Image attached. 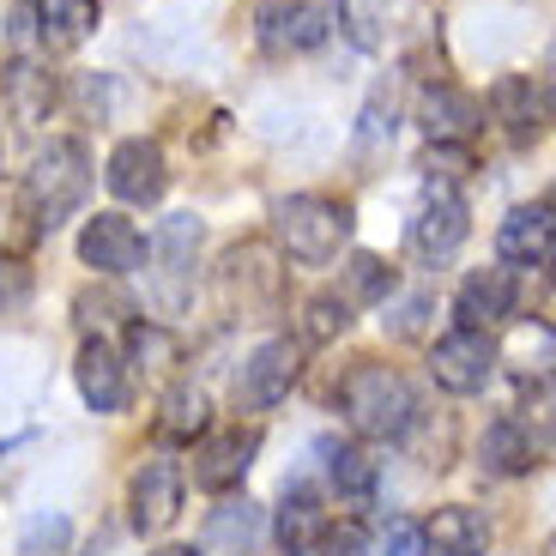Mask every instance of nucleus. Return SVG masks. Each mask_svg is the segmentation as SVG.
Returning a JSON list of instances; mask_svg holds the SVG:
<instances>
[{
	"label": "nucleus",
	"instance_id": "obj_12",
	"mask_svg": "<svg viewBox=\"0 0 556 556\" xmlns=\"http://www.w3.org/2000/svg\"><path fill=\"white\" fill-rule=\"evenodd\" d=\"M490 115L502 122L508 146H532V139L551 127V91H544L539 79L508 73V79H496V91H490Z\"/></svg>",
	"mask_w": 556,
	"mask_h": 556
},
{
	"label": "nucleus",
	"instance_id": "obj_28",
	"mask_svg": "<svg viewBox=\"0 0 556 556\" xmlns=\"http://www.w3.org/2000/svg\"><path fill=\"white\" fill-rule=\"evenodd\" d=\"M320 454H327V478H333L339 496H369L376 490V459L357 442H320Z\"/></svg>",
	"mask_w": 556,
	"mask_h": 556
},
{
	"label": "nucleus",
	"instance_id": "obj_15",
	"mask_svg": "<svg viewBox=\"0 0 556 556\" xmlns=\"http://www.w3.org/2000/svg\"><path fill=\"white\" fill-rule=\"evenodd\" d=\"M417 122L430 134V146H466V139L484 127V103L459 85H430L424 103H417Z\"/></svg>",
	"mask_w": 556,
	"mask_h": 556
},
{
	"label": "nucleus",
	"instance_id": "obj_3",
	"mask_svg": "<svg viewBox=\"0 0 556 556\" xmlns=\"http://www.w3.org/2000/svg\"><path fill=\"white\" fill-rule=\"evenodd\" d=\"M85 188H91V157H85L79 139H49L37 152V164H30V176H25V194H30V206H37L42 230L67 224L73 212H79Z\"/></svg>",
	"mask_w": 556,
	"mask_h": 556
},
{
	"label": "nucleus",
	"instance_id": "obj_6",
	"mask_svg": "<svg viewBox=\"0 0 556 556\" xmlns=\"http://www.w3.org/2000/svg\"><path fill=\"white\" fill-rule=\"evenodd\" d=\"M496 363H502L496 339L472 333V327H454L447 339H435L430 376H435V388H447V393H484L490 376H496Z\"/></svg>",
	"mask_w": 556,
	"mask_h": 556
},
{
	"label": "nucleus",
	"instance_id": "obj_20",
	"mask_svg": "<svg viewBox=\"0 0 556 556\" xmlns=\"http://www.w3.org/2000/svg\"><path fill=\"white\" fill-rule=\"evenodd\" d=\"M218 291H224V303H237V291H242V308H249V303H273V296H278L273 254H266V249H230V254H224V266H218Z\"/></svg>",
	"mask_w": 556,
	"mask_h": 556
},
{
	"label": "nucleus",
	"instance_id": "obj_16",
	"mask_svg": "<svg viewBox=\"0 0 556 556\" xmlns=\"http://www.w3.org/2000/svg\"><path fill=\"white\" fill-rule=\"evenodd\" d=\"M73 376H79V393H85V405H91V412L115 417L127 405V363L115 357L110 339H85L79 363H73Z\"/></svg>",
	"mask_w": 556,
	"mask_h": 556
},
{
	"label": "nucleus",
	"instance_id": "obj_31",
	"mask_svg": "<svg viewBox=\"0 0 556 556\" xmlns=\"http://www.w3.org/2000/svg\"><path fill=\"white\" fill-rule=\"evenodd\" d=\"M73 544V520L67 515H37L18 539V556H67Z\"/></svg>",
	"mask_w": 556,
	"mask_h": 556
},
{
	"label": "nucleus",
	"instance_id": "obj_26",
	"mask_svg": "<svg viewBox=\"0 0 556 556\" xmlns=\"http://www.w3.org/2000/svg\"><path fill=\"white\" fill-rule=\"evenodd\" d=\"M37 237H42V224H37V206H30L25 181H18V188H0V261L30 254Z\"/></svg>",
	"mask_w": 556,
	"mask_h": 556
},
{
	"label": "nucleus",
	"instance_id": "obj_4",
	"mask_svg": "<svg viewBox=\"0 0 556 556\" xmlns=\"http://www.w3.org/2000/svg\"><path fill=\"white\" fill-rule=\"evenodd\" d=\"M194 249H200V218L194 212H176V218L157 224V237H152V261H157V308L164 315H176L181 303H188V291H194Z\"/></svg>",
	"mask_w": 556,
	"mask_h": 556
},
{
	"label": "nucleus",
	"instance_id": "obj_21",
	"mask_svg": "<svg viewBox=\"0 0 556 556\" xmlns=\"http://www.w3.org/2000/svg\"><path fill=\"white\" fill-rule=\"evenodd\" d=\"M484 544H490V527L466 502L435 508V520L424 527V556H484Z\"/></svg>",
	"mask_w": 556,
	"mask_h": 556
},
{
	"label": "nucleus",
	"instance_id": "obj_37",
	"mask_svg": "<svg viewBox=\"0 0 556 556\" xmlns=\"http://www.w3.org/2000/svg\"><path fill=\"white\" fill-rule=\"evenodd\" d=\"M551 273H556V266H551Z\"/></svg>",
	"mask_w": 556,
	"mask_h": 556
},
{
	"label": "nucleus",
	"instance_id": "obj_8",
	"mask_svg": "<svg viewBox=\"0 0 556 556\" xmlns=\"http://www.w3.org/2000/svg\"><path fill=\"white\" fill-rule=\"evenodd\" d=\"M127 520L134 532H169L181 520V466L176 459H146L127 484Z\"/></svg>",
	"mask_w": 556,
	"mask_h": 556
},
{
	"label": "nucleus",
	"instance_id": "obj_24",
	"mask_svg": "<svg viewBox=\"0 0 556 556\" xmlns=\"http://www.w3.org/2000/svg\"><path fill=\"white\" fill-rule=\"evenodd\" d=\"M212 430V400L200 388H169L164 393V405H157V435L164 442H200V435Z\"/></svg>",
	"mask_w": 556,
	"mask_h": 556
},
{
	"label": "nucleus",
	"instance_id": "obj_10",
	"mask_svg": "<svg viewBox=\"0 0 556 556\" xmlns=\"http://www.w3.org/2000/svg\"><path fill=\"white\" fill-rule=\"evenodd\" d=\"M254 454H261V430H218V435L206 430L194 447V484L212 490V496H230L249 478Z\"/></svg>",
	"mask_w": 556,
	"mask_h": 556
},
{
	"label": "nucleus",
	"instance_id": "obj_19",
	"mask_svg": "<svg viewBox=\"0 0 556 556\" xmlns=\"http://www.w3.org/2000/svg\"><path fill=\"white\" fill-rule=\"evenodd\" d=\"M0 98H7V115L25 127L49 122V110H55V73L42 67V61L18 55L0 67Z\"/></svg>",
	"mask_w": 556,
	"mask_h": 556
},
{
	"label": "nucleus",
	"instance_id": "obj_25",
	"mask_svg": "<svg viewBox=\"0 0 556 556\" xmlns=\"http://www.w3.org/2000/svg\"><path fill=\"white\" fill-rule=\"evenodd\" d=\"M478 454H484V466L496 478H520V472H532V435L520 430L515 417H496V424H490L484 430V447H478Z\"/></svg>",
	"mask_w": 556,
	"mask_h": 556
},
{
	"label": "nucleus",
	"instance_id": "obj_29",
	"mask_svg": "<svg viewBox=\"0 0 556 556\" xmlns=\"http://www.w3.org/2000/svg\"><path fill=\"white\" fill-rule=\"evenodd\" d=\"M393 296V266L381 254H351L345 266V303H388Z\"/></svg>",
	"mask_w": 556,
	"mask_h": 556
},
{
	"label": "nucleus",
	"instance_id": "obj_11",
	"mask_svg": "<svg viewBox=\"0 0 556 556\" xmlns=\"http://www.w3.org/2000/svg\"><path fill=\"white\" fill-rule=\"evenodd\" d=\"M466 230H472V224H466V200L447 194V188H435V194L417 206V218H412V254L424 266H442V261L459 254Z\"/></svg>",
	"mask_w": 556,
	"mask_h": 556
},
{
	"label": "nucleus",
	"instance_id": "obj_27",
	"mask_svg": "<svg viewBox=\"0 0 556 556\" xmlns=\"http://www.w3.org/2000/svg\"><path fill=\"white\" fill-rule=\"evenodd\" d=\"M122 363H134L139 376H146V369H169V363H181V339L169 333V327H157V320H134V327H127V357Z\"/></svg>",
	"mask_w": 556,
	"mask_h": 556
},
{
	"label": "nucleus",
	"instance_id": "obj_33",
	"mask_svg": "<svg viewBox=\"0 0 556 556\" xmlns=\"http://www.w3.org/2000/svg\"><path fill=\"white\" fill-rule=\"evenodd\" d=\"M376 556H424V527H412V520H393L388 532H381V551Z\"/></svg>",
	"mask_w": 556,
	"mask_h": 556
},
{
	"label": "nucleus",
	"instance_id": "obj_14",
	"mask_svg": "<svg viewBox=\"0 0 556 556\" xmlns=\"http://www.w3.org/2000/svg\"><path fill=\"white\" fill-rule=\"evenodd\" d=\"M315 42H327V13H320L315 0H273V7H261L266 55H303Z\"/></svg>",
	"mask_w": 556,
	"mask_h": 556
},
{
	"label": "nucleus",
	"instance_id": "obj_1",
	"mask_svg": "<svg viewBox=\"0 0 556 556\" xmlns=\"http://www.w3.org/2000/svg\"><path fill=\"white\" fill-rule=\"evenodd\" d=\"M339 412H345V424L363 435V442H400L405 430H412V381L400 376V369H388V363L363 357L345 369V381H339Z\"/></svg>",
	"mask_w": 556,
	"mask_h": 556
},
{
	"label": "nucleus",
	"instance_id": "obj_9",
	"mask_svg": "<svg viewBox=\"0 0 556 556\" xmlns=\"http://www.w3.org/2000/svg\"><path fill=\"white\" fill-rule=\"evenodd\" d=\"M79 261L98 278H127L146 261V237H139V224L122 218V212H98V218H85V230H79Z\"/></svg>",
	"mask_w": 556,
	"mask_h": 556
},
{
	"label": "nucleus",
	"instance_id": "obj_17",
	"mask_svg": "<svg viewBox=\"0 0 556 556\" xmlns=\"http://www.w3.org/2000/svg\"><path fill=\"white\" fill-rule=\"evenodd\" d=\"M551 242H556V212L544 206V200L515 206L508 218L496 224V254L508 266H539L544 254H551Z\"/></svg>",
	"mask_w": 556,
	"mask_h": 556
},
{
	"label": "nucleus",
	"instance_id": "obj_34",
	"mask_svg": "<svg viewBox=\"0 0 556 556\" xmlns=\"http://www.w3.org/2000/svg\"><path fill=\"white\" fill-rule=\"evenodd\" d=\"M357 551H363L357 520H339V527H327V539H320V556H357Z\"/></svg>",
	"mask_w": 556,
	"mask_h": 556
},
{
	"label": "nucleus",
	"instance_id": "obj_22",
	"mask_svg": "<svg viewBox=\"0 0 556 556\" xmlns=\"http://www.w3.org/2000/svg\"><path fill=\"white\" fill-rule=\"evenodd\" d=\"M98 0H37V37L49 49H79L98 30Z\"/></svg>",
	"mask_w": 556,
	"mask_h": 556
},
{
	"label": "nucleus",
	"instance_id": "obj_2",
	"mask_svg": "<svg viewBox=\"0 0 556 556\" xmlns=\"http://www.w3.org/2000/svg\"><path fill=\"white\" fill-rule=\"evenodd\" d=\"M273 237L278 249L303 266H327L351 237V206L327 194H291L273 206Z\"/></svg>",
	"mask_w": 556,
	"mask_h": 556
},
{
	"label": "nucleus",
	"instance_id": "obj_18",
	"mask_svg": "<svg viewBox=\"0 0 556 556\" xmlns=\"http://www.w3.org/2000/svg\"><path fill=\"white\" fill-rule=\"evenodd\" d=\"M327 502H320V490H308V484H291L285 490V502H278V551L285 556H315L320 551V539H327Z\"/></svg>",
	"mask_w": 556,
	"mask_h": 556
},
{
	"label": "nucleus",
	"instance_id": "obj_36",
	"mask_svg": "<svg viewBox=\"0 0 556 556\" xmlns=\"http://www.w3.org/2000/svg\"><path fill=\"white\" fill-rule=\"evenodd\" d=\"M152 556H200L194 544H164V551H152Z\"/></svg>",
	"mask_w": 556,
	"mask_h": 556
},
{
	"label": "nucleus",
	"instance_id": "obj_5",
	"mask_svg": "<svg viewBox=\"0 0 556 556\" xmlns=\"http://www.w3.org/2000/svg\"><path fill=\"white\" fill-rule=\"evenodd\" d=\"M303 376V345L296 339H266L237 376V412H273Z\"/></svg>",
	"mask_w": 556,
	"mask_h": 556
},
{
	"label": "nucleus",
	"instance_id": "obj_35",
	"mask_svg": "<svg viewBox=\"0 0 556 556\" xmlns=\"http://www.w3.org/2000/svg\"><path fill=\"white\" fill-rule=\"evenodd\" d=\"M122 308H127V303H122V296H110V291H103V296L85 291V296H79V315L91 320V327H103V320H122Z\"/></svg>",
	"mask_w": 556,
	"mask_h": 556
},
{
	"label": "nucleus",
	"instance_id": "obj_13",
	"mask_svg": "<svg viewBox=\"0 0 556 556\" xmlns=\"http://www.w3.org/2000/svg\"><path fill=\"white\" fill-rule=\"evenodd\" d=\"M515 303H520V278L508 273V266H484V273H472L459 285L454 315H459V327L490 333V327H502V320L515 315Z\"/></svg>",
	"mask_w": 556,
	"mask_h": 556
},
{
	"label": "nucleus",
	"instance_id": "obj_7",
	"mask_svg": "<svg viewBox=\"0 0 556 556\" xmlns=\"http://www.w3.org/2000/svg\"><path fill=\"white\" fill-rule=\"evenodd\" d=\"M103 181H110V194L127 200V206H157V200H164V188H169L164 146H157V139H122V146L110 152Z\"/></svg>",
	"mask_w": 556,
	"mask_h": 556
},
{
	"label": "nucleus",
	"instance_id": "obj_23",
	"mask_svg": "<svg viewBox=\"0 0 556 556\" xmlns=\"http://www.w3.org/2000/svg\"><path fill=\"white\" fill-rule=\"evenodd\" d=\"M261 515H266V508H254L249 496L212 508V520H206V551H212V556H249L254 539H261Z\"/></svg>",
	"mask_w": 556,
	"mask_h": 556
},
{
	"label": "nucleus",
	"instance_id": "obj_30",
	"mask_svg": "<svg viewBox=\"0 0 556 556\" xmlns=\"http://www.w3.org/2000/svg\"><path fill=\"white\" fill-rule=\"evenodd\" d=\"M351 327V303L345 296H308L303 303V339L308 345H327V339H339Z\"/></svg>",
	"mask_w": 556,
	"mask_h": 556
},
{
	"label": "nucleus",
	"instance_id": "obj_32",
	"mask_svg": "<svg viewBox=\"0 0 556 556\" xmlns=\"http://www.w3.org/2000/svg\"><path fill=\"white\" fill-rule=\"evenodd\" d=\"M424 169H430V181H435V176H442V181H459L466 169H472V152H466V146H430V152H424Z\"/></svg>",
	"mask_w": 556,
	"mask_h": 556
}]
</instances>
